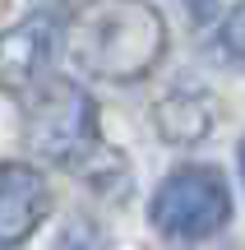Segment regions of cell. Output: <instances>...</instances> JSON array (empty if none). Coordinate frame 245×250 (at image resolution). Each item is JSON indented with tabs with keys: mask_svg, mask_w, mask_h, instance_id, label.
<instances>
[{
	"mask_svg": "<svg viewBox=\"0 0 245 250\" xmlns=\"http://www.w3.org/2000/svg\"><path fill=\"white\" fill-rule=\"evenodd\" d=\"M65 56L107 83L148 79L167 56V19L148 0H83L65 19Z\"/></svg>",
	"mask_w": 245,
	"mask_h": 250,
	"instance_id": "obj_1",
	"label": "cell"
},
{
	"mask_svg": "<svg viewBox=\"0 0 245 250\" xmlns=\"http://www.w3.org/2000/svg\"><path fill=\"white\" fill-rule=\"evenodd\" d=\"M23 125L28 144L42 162L56 167H79L97 153V102L74 79H42L23 98Z\"/></svg>",
	"mask_w": 245,
	"mask_h": 250,
	"instance_id": "obj_2",
	"label": "cell"
},
{
	"mask_svg": "<svg viewBox=\"0 0 245 250\" xmlns=\"http://www.w3.org/2000/svg\"><path fill=\"white\" fill-rule=\"evenodd\" d=\"M157 236L167 241H208L227 227L231 218V186L218 167L208 162H190V167H176L162 186L153 190V204H148Z\"/></svg>",
	"mask_w": 245,
	"mask_h": 250,
	"instance_id": "obj_3",
	"label": "cell"
},
{
	"mask_svg": "<svg viewBox=\"0 0 245 250\" xmlns=\"http://www.w3.org/2000/svg\"><path fill=\"white\" fill-rule=\"evenodd\" d=\"M56 42H65V33L56 28V14H28L14 28L0 33V88L5 93H33L37 74L46 70Z\"/></svg>",
	"mask_w": 245,
	"mask_h": 250,
	"instance_id": "obj_4",
	"label": "cell"
},
{
	"mask_svg": "<svg viewBox=\"0 0 245 250\" xmlns=\"http://www.w3.org/2000/svg\"><path fill=\"white\" fill-rule=\"evenodd\" d=\"M46 208H51V190L42 171H33L28 162H0V250L23 246L42 227Z\"/></svg>",
	"mask_w": 245,
	"mask_h": 250,
	"instance_id": "obj_5",
	"label": "cell"
},
{
	"mask_svg": "<svg viewBox=\"0 0 245 250\" xmlns=\"http://www.w3.org/2000/svg\"><path fill=\"white\" fill-rule=\"evenodd\" d=\"M153 125H157V134H162V144H176V148L204 144L213 134V102H208V93H199V88L162 93L157 107H153Z\"/></svg>",
	"mask_w": 245,
	"mask_h": 250,
	"instance_id": "obj_6",
	"label": "cell"
},
{
	"mask_svg": "<svg viewBox=\"0 0 245 250\" xmlns=\"http://www.w3.org/2000/svg\"><path fill=\"white\" fill-rule=\"evenodd\" d=\"M51 250H111V236L102 223H93V218H70V223L56 232Z\"/></svg>",
	"mask_w": 245,
	"mask_h": 250,
	"instance_id": "obj_7",
	"label": "cell"
},
{
	"mask_svg": "<svg viewBox=\"0 0 245 250\" xmlns=\"http://www.w3.org/2000/svg\"><path fill=\"white\" fill-rule=\"evenodd\" d=\"M218 42H222V51L231 56V61L245 70V0L236 9H231V19L222 23V33H218Z\"/></svg>",
	"mask_w": 245,
	"mask_h": 250,
	"instance_id": "obj_8",
	"label": "cell"
},
{
	"mask_svg": "<svg viewBox=\"0 0 245 250\" xmlns=\"http://www.w3.org/2000/svg\"><path fill=\"white\" fill-rule=\"evenodd\" d=\"M181 5H185V14H190L194 23H227L236 0H181Z\"/></svg>",
	"mask_w": 245,
	"mask_h": 250,
	"instance_id": "obj_9",
	"label": "cell"
},
{
	"mask_svg": "<svg viewBox=\"0 0 245 250\" xmlns=\"http://www.w3.org/2000/svg\"><path fill=\"white\" fill-rule=\"evenodd\" d=\"M236 162H241V176H245V139H241V148H236Z\"/></svg>",
	"mask_w": 245,
	"mask_h": 250,
	"instance_id": "obj_10",
	"label": "cell"
}]
</instances>
